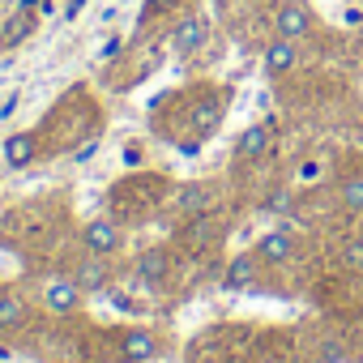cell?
I'll use <instances>...</instances> for the list:
<instances>
[{
    "label": "cell",
    "instance_id": "obj_20",
    "mask_svg": "<svg viewBox=\"0 0 363 363\" xmlns=\"http://www.w3.org/2000/svg\"><path fill=\"white\" fill-rule=\"evenodd\" d=\"M124 167H141V145H124Z\"/></svg>",
    "mask_w": 363,
    "mask_h": 363
},
{
    "label": "cell",
    "instance_id": "obj_23",
    "mask_svg": "<svg viewBox=\"0 0 363 363\" xmlns=\"http://www.w3.org/2000/svg\"><path fill=\"white\" fill-rule=\"evenodd\" d=\"M86 5V0H73V5H69V18H77V9Z\"/></svg>",
    "mask_w": 363,
    "mask_h": 363
},
{
    "label": "cell",
    "instance_id": "obj_18",
    "mask_svg": "<svg viewBox=\"0 0 363 363\" xmlns=\"http://www.w3.org/2000/svg\"><path fill=\"white\" fill-rule=\"evenodd\" d=\"M342 261H346L350 269H363V240H350V244L342 248Z\"/></svg>",
    "mask_w": 363,
    "mask_h": 363
},
{
    "label": "cell",
    "instance_id": "obj_24",
    "mask_svg": "<svg viewBox=\"0 0 363 363\" xmlns=\"http://www.w3.org/2000/svg\"><path fill=\"white\" fill-rule=\"evenodd\" d=\"M0 359H5V346H0Z\"/></svg>",
    "mask_w": 363,
    "mask_h": 363
},
{
    "label": "cell",
    "instance_id": "obj_12",
    "mask_svg": "<svg viewBox=\"0 0 363 363\" xmlns=\"http://www.w3.org/2000/svg\"><path fill=\"white\" fill-rule=\"evenodd\" d=\"M295 65H299V39H282V35H274V39L265 43V73L282 77V73H291Z\"/></svg>",
    "mask_w": 363,
    "mask_h": 363
},
{
    "label": "cell",
    "instance_id": "obj_1",
    "mask_svg": "<svg viewBox=\"0 0 363 363\" xmlns=\"http://www.w3.org/2000/svg\"><path fill=\"white\" fill-rule=\"evenodd\" d=\"M227 86L218 90V86H206L193 103H189V128L197 133V141H206V137H214L218 128H223V120H227Z\"/></svg>",
    "mask_w": 363,
    "mask_h": 363
},
{
    "label": "cell",
    "instance_id": "obj_8",
    "mask_svg": "<svg viewBox=\"0 0 363 363\" xmlns=\"http://www.w3.org/2000/svg\"><path fill=\"white\" fill-rule=\"evenodd\" d=\"M206 43H210V22H206L201 13H193V18H184V22H175L171 48H175L179 56H197Z\"/></svg>",
    "mask_w": 363,
    "mask_h": 363
},
{
    "label": "cell",
    "instance_id": "obj_17",
    "mask_svg": "<svg viewBox=\"0 0 363 363\" xmlns=\"http://www.w3.org/2000/svg\"><path fill=\"white\" fill-rule=\"evenodd\" d=\"M337 201L346 214H363V175H350L346 184L337 189Z\"/></svg>",
    "mask_w": 363,
    "mask_h": 363
},
{
    "label": "cell",
    "instance_id": "obj_19",
    "mask_svg": "<svg viewBox=\"0 0 363 363\" xmlns=\"http://www.w3.org/2000/svg\"><path fill=\"white\" fill-rule=\"evenodd\" d=\"M99 154V137H90V141H82L77 150H73V162H90Z\"/></svg>",
    "mask_w": 363,
    "mask_h": 363
},
{
    "label": "cell",
    "instance_id": "obj_7",
    "mask_svg": "<svg viewBox=\"0 0 363 363\" xmlns=\"http://www.w3.org/2000/svg\"><path fill=\"white\" fill-rule=\"evenodd\" d=\"M39 150H43L39 133H13V137H5V145H0V158H5V167H13V171H26L39 158Z\"/></svg>",
    "mask_w": 363,
    "mask_h": 363
},
{
    "label": "cell",
    "instance_id": "obj_22",
    "mask_svg": "<svg viewBox=\"0 0 363 363\" xmlns=\"http://www.w3.org/2000/svg\"><path fill=\"white\" fill-rule=\"evenodd\" d=\"M316 175H320V162H303L299 167V179H316Z\"/></svg>",
    "mask_w": 363,
    "mask_h": 363
},
{
    "label": "cell",
    "instance_id": "obj_13",
    "mask_svg": "<svg viewBox=\"0 0 363 363\" xmlns=\"http://www.w3.org/2000/svg\"><path fill=\"white\" fill-rule=\"evenodd\" d=\"M137 278H141V286H154L158 291L171 278V252L167 248H145L137 257Z\"/></svg>",
    "mask_w": 363,
    "mask_h": 363
},
{
    "label": "cell",
    "instance_id": "obj_5",
    "mask_svg": "<svg viewBox=\"0 0 363 363\" xmlns=\"http://www.w3.org/2000/svg\"><path fill=\"white\" fill-rule=\"evenodd\" d=\"M257 252H261L265 265H286V261H295L299 240H295L291 227H274V231H265V235L257 240Z\"/></svg>",
    "mask_w": 363,
    "mask_h": 363
},
{
    "label": "cell",
    "instance_id": "obj_16",
    "mask_svg": "<svg viewBox=\"0 0 363 363\" xmlns=\"http://www.w3.org/2000/svg\"><path fill=\"white\" fill-rule=\"evenodd\" d=\"M26 320V295L0 291V329H18Z\"/></svg>",
    "mask_w": 363,
    "mask_h": 363
},
{
    "label": "cell",
    "instance_id": "obj_11",
    "mask_svg": "<svg viewBox=\"0 0 363 363\" xmlns=\"http://www.w3.org/2000/svg\"><path fill=\"white\" fill-rule=\"evenodd\" d=\"M73 282L82 286V295H99V291H107V282H111V269H107V261H103L99 252H90V257H82V261H77V269H73Z\"/></svg>",
    "mask_w": 363,
    "mask_h": 363
},
{
    "label": "cell",
    "instance_id": "obj_4",
    "mask_svg": "<svg viewBox=\"0 0 363 363\" xmlns=\"http://www.w3.org/2000/svg\"><path fill=\"white\" fill-rule=\"evenodd\" d=\"M308 30H312V9L303 5V0H282V5L274 9V35L303 39Z\"/></svg>",
    "mask_w": 363,
    "mask_h": 363
},
{
    "label": "cell",
    "instance_id": "obj_3",
    "mask_svg": "<svg viewBox=\"0 0 363 363\" xmlns=\"http://www.w3.org/2000/svg\"><path fill=\"white\" fill-rule=\"evenodd\" d=\"M82 244H86V252L111 257V252L124 248V227H120L116 218H90V223L82 227Z\"/></svg>",
    "mask_w": 363,
    "mask_h": 363
},
{
    "label": "cell",
    "instance_id": "obj_15",
    "mask_svg": "<svg viewBox=\"0 0 363 363\" xmlns=\"http://www.w3.org/2000/svg\"><path fill=\"white\" fill-rule=\"evenodd\" d=\"M210 201H214L210 184H184V189L175 193V214L197 218V214H206V210H210Z\"/></svg>",
    "mask_w": 363,
    "mask_h": 363
},
{
    "label": "cell",
    "instance_id": "obj_9",
    "mask_svg": "<svg viewBox=\"0 0 363 363\" xmlns=\"http://www.w3.org/2000/svg\"><path fill=\"white\" fill-rule=\"evenodd\" d=\"M77 303H82V286H77L73 278H52V282L43 286V308H48V312L69 316V312H77Z\"/></svg>",
    "mask_w": 363,
    "mask_h": 363
},
{
    "label": "cell",
    "instance_id": "obj_14",
    "mask_svg": "<svg viewBox=\"0 0 363 363\" xmlns=\"http://www.w3.org/2000/svg\"><path fill=\"white\" fill-rule=\"evenodd\" d=\"M35 30H39V13L13 9V13L5 18V30H0V48H18V43H26Z\"/></svg>",
    "mask_w": 363,
    "mask_h": 363
},
{
    "label": "cell",
    "instance_id": "obj_21",
    "mask_svg": "<svg viewBox=\"0 0 363 363\" xmlns=\"http://www.w3.org/2000/svg\"><path fill=\"white\" fill-rule=\"evenodd\" d=\"M116 52H120V39H107V43H103V52H99V60H111Z\"/></svg>",
    "mask_w": 363,
    "mask_h": 363
},
{
    "label": "cell",
    "instance_id": "obj_10",
    "mask_svg": "<svg viewBox=\"0 0 363 363\" xmlns=\"http://www.w3.org/2000/svg\"><path fill=\"white\" fill-rule=\"evenodd\" d=\"M269 145H274V124H269V120H265V124H248V128L235 137V158H244V162L265 158Z\"/></svg>",
    "mask_w": 363,
    "mask_h": 363
},
{
    "label": "cell",
    "instance_id": "obj_6",
    "mask_svg": "<svg viewBox=\"0 0 363 363\" xmlns=\"http://www.w3.org/2000/svg\"><path fill=\"white\" fill-rule=\"evenodd\" d=\"M261 252L252 248V252H235L231 261H227V269H223V291H244V286H257V278H261Z\"/></svg>",
    "mask_w": 363,
    "mask_h": 363
},
{
    "label": "cell",
    "instance_id": "obj_2",
    "mask_svg": "<svg viewBox=\"0 0 363 363\" xmlns=\"http://www.w3.org/2000/svg\"><path fill=\"white\" fill-rule=\"evenodd\" d=\"M158 350H162V342H158L154 329L128 325V329L120 333V342H116V363H150Z\"/></svg>",
    "mask_w": 363,
    "mask_h": 363
}]
</instances>
